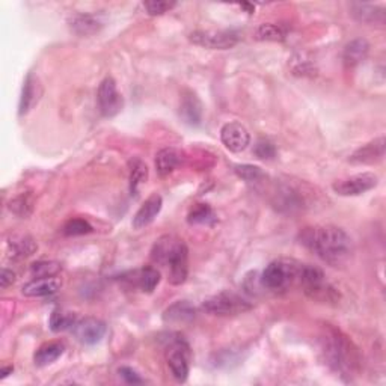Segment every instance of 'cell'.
<instances>
[{"mask_svg":"<svg viewBox=\"0 0 386 386\" xmlns=\"http://www.w3.org/2000/svg\"><path fill=\"white\" fill-rule=\"evenodd\" d=\"M191 42L210 50H228L239 42V35L232 31H195L188 35Z\"/></svg>","mask_w":386,"mask_h":386,"instance_id":"cell-7","label":"cell"},{"mask_svg":"<svg viewBox=\"0 0 386 386\" xmlns=\"http://www.w3.org/2000/svg\"><path fill=\"white\" fill-rule=\"evenodd\" d=\"M321 350L326 362L346 380H352L361 370V355L356 346L339 329L326 325L320 337Z\"/></svg>","mask_w":386,"mask_h":386,"instance_id":"cell-2","label":"cell"},{"mask_svg":"<svg viewBox=\"0 0 386 386\" xmlns=\"http://www.w3.org/2000/svg\"><path fill=\"white\" fill-rule=\"evenodd\" d=\"M161 205H163V200L159 193H152L145 200L136 214L133 216V228L134 230H142L148 227L150 223L154 222V219L159 216L161 211Z\"/></svg>","mask_w":386,"mask_h":386,"instance_id":"cell-14","label":"cell"},{"mask_svg":"<svg viewBox=\"0 0 386 386\" xmlns=\"http://www.w3.org/2000/svg\"><path fill=\"white\" fill-rule=\"evenodd\" d=\"M350 14L359 23L365 24H383L385 23V8L373 3L356 2L350 5Z\"/></svg>","mask_w":386,"mask_h":386,"instance_id":"cell-18","label":"cell"},{"mask_svg":"<svg viewBox=\"0 0 386 386\" xmlns=\"http://www.w3.org/2000/svg\"><path fill=\"white\" fill-rule=\"evenodd\" d=\"M38 100V82L33 74H28L26 77L23 89H22V97H20V104H19V115L23 116L31 111V107Z\"/></svg>","mask_w":386,"mask_h":386,"instance_id":"cell-25","label":"cell"},{"mask_svg":"<svg viewBox=\"0 0 386 386\" xmlns=\"http://www.w3.org/2000/svg\"><path fill=\"white\" fill-rule=\"evenodd\" d=\"M76 323H77V317L73 312L55 309L50 314L49 325L53 332H64L68 329H73Z\"/></svg>","mask_w":386,"mask_h":386,"instance_id":"cell-30","label":"cell"},{"mask_svg":"<svg viewBox=\"0 0 386 386\" xmlns=\"http://www.w3.org/2000/svg\"><path fill=\"white\" fill-rule=\"evenodd\" d=\"M13 371H14V367H3L2 370H0V379H5V377L13 374Z\"/></svg>","mask_w":386,"mask_h":386,"instance_id":"cell-39","label":"cell"},{"mask_svg":"<svg viewBox=\"0 0 386 386\" xmlns=\"http://www.w3.org/2000/svg\"><path fill=\"white\" fill-rule=\"evenodd\" d=\"M234 172L237 174V177H240L245 182H258L259 178L263 177V170L262 168L254 166V165H237L234 168Z\"/></svg>","mask_w":386,"mask_h":386,"instance_id":"cell-34","label":"cell"},{"mask_svg":"<svg viewBox=\"0 0 386 386\" xmlns=\"http://www.w3.org/2000/svg\"><path fill=\"white\" fill-rule=\"evenodd\" d=\"M285 37L287 31L284 26L275 23L259 24L254 33V38L257 41H284Z\"/></svg>","mask_w":386,"mask_h":386,"instance_id":"cell-28","label":"cell"},{"mask_svg":"<svg viewBox=\"0 0 386 386\" xmlns=\"http://www.w3.org/2000/svg\"><path fill=\"white\" fill-rule=\"evenodd\" d=\"M15 282V273L10 268H3L2 275H0V287L2 289H8V287H11Z\"/></svg>","mask_w":386,"mask_h":386,"instance_id":"cell-38","label":"cell"},{"mask_svg":"<svg viewBox=\"0 0 386 386\" xmlns=\"http://www.w3.org/2000/svg\"><path fill=\"white\" fill-rule=\"evenodd\" d=\"M93 232V225L85 219H70L65 222V225L62 227V234L67 237H76V236H85Z\"/></svg>","mask_w":386,"mask_h":386,"instance_id":"cell-31","label":"cell"},{"mask_svg":"<svg viewBox=\"0 0 386 386\" xmlns=\"http://www.w3.org/2000/svg\"><path fill=\"white\" fill-rule=\"evenodd\" d=\"M182 239H178L175 236H163L160 237L154 246H152L151 250V259L156 264L160 266H166L169 258L172 257V254L175 252V249L182 243Z\"/></svg>","mask_w":386,"mask_h":386,"instance_id":"cell-20","label":"cell"},{"mask_svg":"<svg viewBox=\"0 0 386 386\" xmlns=\"http://www.w3.org/2000/svg\"><path fill=\"white\" fill-rule=\"evenodd\" d=\"M196 316V309L187 300H178L170 305L163 312V321L168 325H187Z\"/></svg>","mask_w":386,"mask_h":386,"instance_id":"cell-17","label":"cell"},{"mask_svg":"<svg viewBox=\"0 0 386 386\" xmlns=\"http://www.w3.org/2000/svg\"><path fill=\"white\" fill-rule=\"evenodd\" d=\"M73 332L80 343L85 346H94L97 343H100L102 338L104 337L106 325L104 321L98 319L86 317L82 320H77V323L73 328Z\"/></svg>","mask_w":386,"mask_h":386,"instance_id":"cell-11","label":"cell"},{"mask_svg":"<svg viewBox=\"0 0 386 386\" xmlns=\"http://www.w3.org/2000/svg\"><path fill=\"white\" fill-rule=\"evenodd\" d=\"M129 168H130V193L136 196L139 192V186L147 183L148 168L140 159H131L129 161Z\"/></svg>","mask_w":386,"mask_h":386,"instance_id":"cell-26","label":"cell"},{"mask_svg":"<svg viewBox=\"0 0 386 386\" xmlns=\"http://www.w3.org/2000/svg\"><path fill=\"white\" fill-rule=\"evenodd\" d=\"M166 267L169 268L168 280L170 284L182 285L186 282L188 275V249L184 241H182L175 249V252L169 258Z\"/></svg>","mask_w":386,"mask_h":386,"instance_id":"cell-12","label":"cell"},{"mask_svg":"<svg viewBox=\"0 0 386 386\" xmlns=\"http://www.w3.org/2000/svg\"><path fill=\"white\" fill-rule=\"evenodd\" d=\"M299 240L305 248L334 267L346 264L353 252L352 239L343 228L334 225L305 228L300 231Z\"/></svg>","mask_w":386,"mask_h":386,"instance_id":"cell-1","label":"cell"},{"mask_svg":"<svg viewBox=\"0 0 386 386\" xmlns=\"http://www.w3.org/2000/svg\"><path fill=\"white\" fill-rule=\"evenodd\" d=\"M62 271V266L56 262H38L31 266V275L33 278L56 276Z\"/></svg>","mask_w":386,"mask_h":386,"instance_id":"cell-33","label":"cell"},{"mask_svg":"<svg viewBox=\"0 0 386 386\" xmlns=\"http://www.w3.org/2000/svg\"><path fill=\"white\" fill-rule=\"evenodd\" d=\"M168 367L174 379L179 383L187 380L191 371V347L184 339H174L166 352Z\"/></svg>","mask_w":386,"mask_h":386,"instance_id":"cell-6","label":"cell"},{"mask_svg":"<svg viewBox=\"0 0 386 386\" xmlns=\"http://www.w3.org/2000/svg\"><path fill=\"white\" fill-rule=\"evenodd\" d=\"M386 140L385 136L377 138L371 142L365 143L364 147L357 148L352 156H350V163L353 165H374L379 163L385 157Z\"/></svg>","mask_w":386,"mask_h":386,"instance_id":"cell-13","label":"cell"},{"mask_svg":"<svg viewBox=\"0 0 386 386\" xmlns=\"http://www.w3.org/2000/svg\"><path fill=\"white\" fill-rule=\"evenodd\" d=\"M201 308L207 314H211V316L227 317L248 312L252 309V305L236 293L223 291L216 296H211L207 300H204Z\"/></svg>","mask_w":386,"mask_h":386,"instance_id":"cell-5","label":"cell"},{"mask_svg":"<svg viewBox=\"0 0 386 386\" xmlns=\"http://www.w3.org/2000/svg\"><path fill=\"white\" fill-rule=\"evenodd\" d=\"M131 281H134V285H136L142 293L150 294L156 290V287L160 282V272L156 267H151V266L142 267L139 271L133 272Z\"/></svg>","mask_w":386,"mask_h":386,"instance_id":"cell-24","label":"cell"},{"mask_svg":"<svg viewBox=\"0 0 386 386\" xmlns=\"http://www.w3.org/2000/svg\"><path fill=\"white\" fill-rule=\"evenodd\" d=\"M62 282L59 278L50 276V278H35L33 281L24 284L22 293L26 298H46L59 291Z\"/></svg>","mask_w":386,"mask_h":386,"instance_id":"cell-15","label":"cell"},{"mask_svg":"<svg viewBox=\"0 0 386 386\" xmlns=\"http://www.w3.org/2000/svg\"><path fill=\"white\" fill-rule=\"evenodd\" d=\"M255 156L258 159H263V160H271L276 156V148L271 140L267 139H259L255 145Z\"/></svg>","mask_w":386,"mask_h":386,"instance_id":"cell-36","label":"cell"},{"mask_svg":"<svg viewBox=\"0 0 386 386\" xmlns=\"http://www.w3.org/2000/svg\"><path fill=\"white\" fill-rule=\"evenodd\" d=\"M10 248L14 258H26L35 254L38 249L35 240L29 236H14L10 241Z\"/></svg>","mask_w":386,"mask_h":386,"instance_id":"cell-27","label":"cell"},{"mask_svg":"<svg viewBox=\"0 0 386 386\" xmlns=\"http://www.w3.org/2000/svg\"><path fill=\"white\" fill-rule=\"evenodd\" d=\"M187 222L191 225H211L216 222V216L209 204H196L187 214Z\"/></svg>","mask_w":386,"mask_h":386,"instance_id":"cell-29","label":"cell"},{"mask_svg":"<svg viewBox=\"0 0 386 386\" xmlns=\"http://www.w3.org/2000/svg\"><path fill=\"white\" fill-rule=\"evenodd\" d=\"M183 154L177 148H163L156 154V170L160 177H168L182 165Z\"/></svg>","mask_w":386,"mask_h":386,"instance_id":"cell-19","label":"cell"},{"mask_svg":"<svg viewBox=\"0 0 386 386\" xmlns=\"http://www.w3.org/2000/svg\"><path fill=\"white\" fill-rule=\"evenodd\" d=\"M175 6V2H168V0H150V2H143V8H145L150 15H163L165 13L174 10Z\"/></svg>","mask_w":386,"mask_h":386,"instance_id":"cell-35","label":"cell"},{"mask_svg":"<svg viewBox=\"0 0 386 386\" xmlns=\"http://www.w3.org/2000/svg\"><path fill=\"white\" fill-rule=\"evenodd\" d=\"M298 282L302 285L308 298L319 302H335L339 294L325 278L320 267L311 264H300Z\"/></svg>","mask_w":386,"mask_h":386,"instance_id":"cell-3","label":"cell"},{"mask_svg":"<svg viewBox=\"0 0 386 386\" xmlns=\"http://www.w3.org/2000/svg\"><path fill=\"white\" fill-rule=\"evenodd\" d=\"M220 140L231 152L245 151L250 142L249 131L240 122H228L220 130Z\"/></svg>","mask_w":386,"mask_h":386,"instance_id":"cell-10","label":"cell"},{"mask_svg":"<svg viewBox=\"0 0 386 386\" xmlns=\"http://www.w3.org/2000/svg\"><path fill=\"white\" fill-rule=\"evenodd\" d=\"M370 53V44L364 38H356L346 44L343 50V61L346 67L353 68L365 61V58Z\"/></svg>","mask_w":386,"mask_h":386,"instance_id":"cell-21","label":"cell"},{"mask_svg":"<svg viewBox=\"0 0 386 386\" xmlns=\"http://www.w3.org/2000/svg\"><path fill=\"white\" fill-rule=\"evenodd\" d=\"M300 271V263L293 259H276L268 264L262 275V285L267 290L282 291L290 285L298 282Z\"/></svg>","mask_w":386,"mask_h":386,"instance_id":"cell-4","label":"cell"},{"mask_svg":"<svg viewBox=\"0 0 386 386\" xmlns=\"http://www.w3.org/2000/svg\"><path fill=\"white\" fill-rule=\"evenodd\" d=\"M98 109L106 118H113L118 115L124 107V98L116 88V82L113 77H106L98 86L97 93Z\"/></svg>","mask_w":386,"mask_h":386,"instance_id":"cell-8","label":"cell"},{"mask_svg":"<svg viewBox=\"0 0 386 386\" xmlns=\"http://www.w3.org/2000/svg\"><path fill=\"white\" fill-rule=\"evenodd\" d=\"M202 103L198 95L192 91L184 93L182 104H179V116H182V120L188 125L198 127L202 121Z\"/></svg>","mask_w":386,"mask_h":386,"instance_id":"cell-16","label":"cell"},{"mask_svg":"<svg viewBox=\"0 0 386 386\" xmlns=\"http://www.w3.org/2000/svg\"><path fill=\"white\" fill-rule=\"evenodd\" d=\"M120 376L122 377V379L130 383V385H138V383H143V379L142 377L138 374V371H134L133 368L130 367H121L120 370H118Z\"/></svg>","mask_w":386,"mask_h":386,"instance_id":"cell-37","label":"cell"},{"mask_svg":"<svg viewBox=\"0 0 386 386\" xmlns=\"http://www.w3.org/2000/svg\"><path fill=\"white\" fill-rule=\"evenodd\" d=\"M70 26L73 32L80 35V37H89V35L100 32V29L103 28V23L98 20V17L95 15L79 14L71 19Z\"/></svg>","mask_w":386,"mask_h":386,"instance_id":"cell-23","label":"cell"},{"mask_svg":"<svg viewBox=\"0 0 386 386\" xmlns=\"http://www.w3.org/2000/svg\"><path fill=\"white\" fill-rule=\"evenodd\" d=\"M10 209L14 211L17 216L20 218H28L31 216V213L33 210V198L29 193H23L20 196H17L15 200L10 202Z\"/></svg>","mask_w":386,"mask_h":386,"instance_id":"cell-32","label":"cell"},{"mask_svg":"<svg viewBox=\"0 0 386 386\" xmlns=\"http://www.w3.org/2000/svg\"><path fill=\"white\" fill-rule=\"evenodd\" d=\"M65 346L61 341H49L44 343L33 355V362L38 367H47L64 355Z\"/></svg>","mask_w":386,"mask_h":386,"instance_id":"cell-22","label":"cell"},{"mask_svg":"<svg viewBox=\"0 0 386 386\" xmlns=\"http://www.w3.org/2000/svg\"><path fill=\"white\" fill-rule=\"evenodd\" d=\"M377 184H379L377 175L371 172H364L344 179H338V182L332 184V188H334V192L339 196H357L371 191Z\"/></svg>","mask_w":386,"mask_h":386,"instance_id":"cell-9","label":"cell"}]
</instances>
